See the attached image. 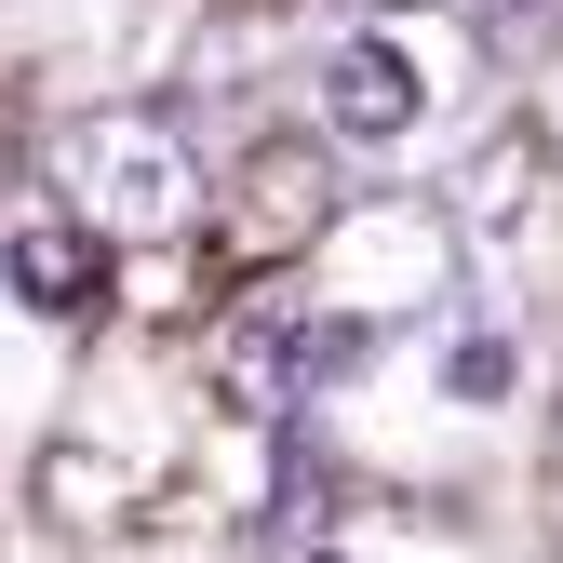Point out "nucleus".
Here are the masks:
<instances>
[{
    "mask_svg": "<svg viewBox=\"0 0 563 563\" xmlns=\"http://www.w3.org/2000/svg\"><path fill=\"white\" fill-rule=\"evenodd\" d=\"M54 188H67V216H81L95 242H188L201 216H216L188 134L162 108H81V121H54Z\"/></svg>",
    "mask_w": 563,
    "mask_h": 563,
    "instance_id": "1",
    "label": "nucleus"
},
{
    "mask_svg": "<svg viewBox=\"0 0 563 563\" xmlns=\"http://www.w3.org/2000/svg\"><path fill=\"white\" fill-rule=\"evenodd\" d=\"M363 322H335V309H309V282L282 268V282H255V296L201 335V363H216V402L242 416V430H296V402H322L335 376H363Z\"/></svg>",
    "mask_w": 563,
    "mask_h": 563,
    "instance_id": "2",
    "label": "nucleus"
},
{
    "mask_svg": "<svg viewBox=\"0 0 563 563\" xmlns=\"http://www.w3.org/2000/svg\"><path fill=\"white\" fill-rule=\"evenodd\" d=\"M296 282H309V309L389 335L402 309H443V282H456V216L416 201V188H376V201H349V216L296 255Z\"/></svg>",
    "mask_w": 563,
    "mask_h": 563,
    "instance_id": "3",
    "label": "nucleus"
},
{
    "mask_svg": "<svg viewBox=\"0 0 563 563\" xmlns=\"http://www.w3.org/2000/svg\"><path fill=\"white\" fill-rule=\"evenodd\" d=\"M335 216H349V188H335L322 148H255L242 162V201H216L201 229H229V255H255V268H296Z\"/></svg>",
    "mask_w": 563,
    "mask_h": 563,
    "instance_id": "4",
    "label": "nucleus"
},
{
    "mask_svg": "<svg viewBox=\"0 0 563 563\" xmlns=\"http://www.w3.org/2000/svg\"><path fill=\"white\" fill-rule=\"evenodd\" d=\"M309 108L335 148H389V134H416V108H430V81H416V54L402 41H335L309 67Z\"/></svg>",
    "mask_w": 563,
    "mask_h": 563,
    "instance_id": "5",
    "label": "nucleus"
},
{
    "mask_svg": "<svg viewBox=\"0 0 563 563\" xmlns=\"http://www.w3.org/2000/svg\"><path fill=\"white\" fill-rule=\"evenodd\" d=\"M0 282H14V309L81 322V309L108 296V242L67 216V201H54V216H14V229H0Z\"/></svg>",
    "mask_w": 563,
    "mask_h": 563,
    "instance_id": "6",
    "label": "nucleus"
},
{
    "mask_svg": "<svg viewBox=\"0 0 563 563\" xmlns=\"http://www.w3.org/2000/svg\"><path fill=\"white\" fill-rule=\"evenodd\" d=\"M537 188H550V148H537V134H497V148L470 162L456 229H523V216H537Z\"/></svg>",
    "mask_w": 563,
    "mask_h": 563,
    "instance_id": "7",
    "label": "nucleus"
},
{
    "mask_svg": "<svg viewBox=\"0 0 563 563\" xmlns=\"http://www.w3.org/2000/svg\"><path fill=\"white\" fill-rule=\"evenodd\" d=\"M268 41H282V14H268V0H255V14H216V27L188 41V81H201V95H229V67H255Z\"/></svg>",
    "mask_w": 563,
    "mask_h": 563,
    "instance_id": "8",
    "label": "nucleus"
},
{
    "mask_svg": "<svg viewBox=\"0 0 563 563\" xmlns=\"http://www.w3.org/2000/svg\"><path fill=\"white\" fill-rule=\"evenodd\" d=\"M443 389H456V402H497V389H510V349H497V335H456Z\"/></svg>",
    "mask_w": 563,
    "mask_h": 563,
    "instance_id": "9",
    "label": "nucleus"
},
{
    "mask_svg": "<svg viewBox=\"0 0 563 563\" xmlns=\"http://www.w3.org/2000/svg\"><path fill=\"white\" fill-rule=\"evenodd\" d=\"M456 14H470V27H483V41H537V27H550V14H563V0H456Z\"/></svg>",
    "mask_w": 563,
    "mask_h": 563,
    "instance_id": "10",
    "label": "nucleus"
},
{
    "mask_svg": "<svg viewBox=\"0 0 563 563\" xmlns=\"http://www.w3.org/2000/svg\"><path fill=\"white\" fill-rule=\"evenodd\" d=\"M322 563H335V550H322Z\"/></svg>",
    "mask_w": 563,
    "mask_h": 563,
    "instance_id": "11",
    "label": "nucleus"
}]
</instances>
